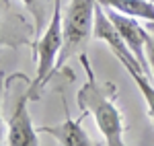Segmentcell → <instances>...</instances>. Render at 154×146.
Wrapping results in <instances>:
<instances>
[{
	"instance_id": "11",
	"label": "cell",
	"mask_w": 154,
	"mask_h": 146,
	"mask_svg": "<svg viewBox=\"0 0 154 146\" xmlns=\"http://www.w3.org/2000/svg\"><path fill=\"white\" fill-rule=\"evenodd\" d=\"M146 2H150V4H154V0H146Z\"/></svg>"
},
{
	"instance_id": "7",
	"label": "cell",
	"mask_w": 154,
	"mask_h": 146,
	"mask_svg": "<svg viewBox=\"0 0 154 146\" xmlns=\"http://www.w3.org/2000/svg\"><path fill=\"white\" fill-rule=\"evenodd\" d=\"M125 70L130 72V76L134 78V82H136L138 89H140L144 101H146V105H148V115H150V120H152V123H154V85L148 80V76H146L140 68H136V66H128Z\"/></svg>"
},
{
	"instance_id": "5",
	"label": "cell",
	"mask_w": 154,
	"mask_h": 146,
	"mask_svg": "<svg viewBox=\"0 0 154 146\" xmlns=\"http://www.w3.org/2000/svg\"><path fill=\"white\" fill-rule=\"evenodd\" d=\"M29 99L31 95L25 93L14 105L11 117L6 120V128H8L6 144L8 146H39L37 130L29 115Z\"/></svg>"
},
{
	"instance_id": "6",
	"label": "cell",
	"mask_w": 154,
	"mask_h": 146,
	"mask_svg": "<svg viewBox=\"0 0 154 146\" xmlns=\"http://www.w3.org/2000/svg\"><path fill=\"white\" fill-rule=\"evenodd\" d=\"M82 117L74 120V117H66L58 126H43L39 132H45L51 138H56L62 146H95L93 140L88 138V134L82 130Z\"/></svg>"
},
{
	"instance_id": "3",
	"label": "cell",
	"mask_w": 154,
	"mask_h": 146,
	"mask_svg": "<svg viewBox=\"0 0 154 146\" xmlns=\"http://www.w3.org/2000/svg\"><path fill=\"white\" fill-rule=\"evenodd\" d=\"M64 14H62V0L54 2V12H51V19H49L48 27H45V33L37 39L35 45V80L29 85L27 93L33 97L37 89L45 85L49 76L56 70V62L60 58V51L64 45Z\"/></svg>"
},
{
	"instance_id": "8",
	"label": "cell",
	"mask_w": 154,
	"mask_h": 146,
	"mask_svg": "<svg viewBox=\"0 0 154 146\" xmlns=\"http://www.w3.org/2000/svg\"><path fill=\"white\" fill-rule=\"evenodd\" d=\"M146 58H148V66H150V72L154 78V33H148L146 37Z\"/></svg>"
},
{
	"instance_id": "10",
	"label": "cell",
	"mask_w": 154,
	"mask_h": 146,
	"mask_svg": "<svg viewBox=\"0 0 154 146\" xmlns=\"http://www.w3.org/2000/svg\"><path fill=\"white\" fill-rule=\"evenodd\" d=\"M148 31H150V33H154V23H148Z\"/></svg>"
},
{
	"instance_id": "2",
	"label": "cell",
	"mask_w": 154,
	"mask_h": 146,
	"mask_svg": "<svg viewBox=\"0 0 154 146\" xmlns=\"http://www.w3.org/2000/svg\"><path fill=\"white\" fill-rule=\"evenodd\" d=\"M95 8L97 0H70L64 12V45L56 62V70H60L76 51L84 48V43L93 37L95 31Z\"/></svg>"
},
{
	"instance_id": "1",
	"label": "cell",
	"mask_w": 154,
	"mask_h": 146,
	"mask_svg": "<svg viewBox=\"0 0 154 146\" xmlns=\"http://www.w3.org/2000/svg\"><path fill=\"white\" fill-rule=\"evenodd\" d=\"M80 64L86 72V82L78 91V105L84 113L95 117L99 132L103 134L105 146H128L123 142V120L115 105V85L97 80L95 70L86 54H80Z\"/></svg>"
},
{
	"instance_id": "9",
	"label": "cell",
	"mask_w": 154,
	"mask_h": 146,
	"mask_svg": "<svg viewBox=\"0 0 154 146\" xmlns=\"http://www.w3.org/2000/svg\"><path fill=\"white\" fill-rule=\"evenodd\" d=\"M21 2H23V4H27L29 8H33V2H35V0H21Z\"/></svg>"
},
{
	"instance_id": "4",
	"label": "cell",
	"mask_w": 154,
	"mask_h": 146,
	"mask_svg": "<svg viewBox=\"0 0 154 146\" xmlns=\"http://www.w3.org/2000/svg\"><path fill=\"white\" fill-rule=\"evenodd\" d=\"M109 19L113 21V25L117 27V31L121 33L123 41L128 43V48L134 51V56L138 58V62L142 64L144 74L150 78L152 72H150V66H148V58H146V37H148V29L140 27V21L136 17H130V14H123V12H117L113 8H107L105 6Z\"/></svg>"
}]
</instances>
